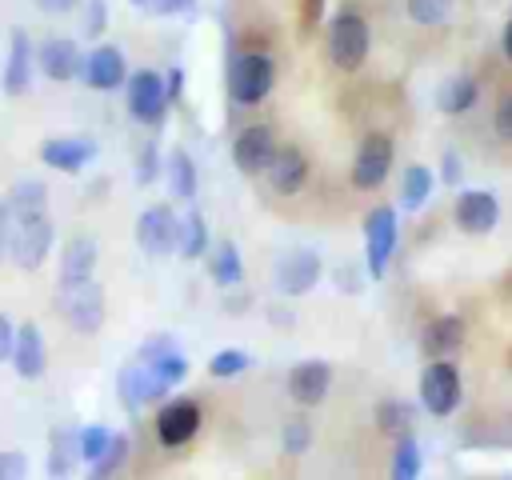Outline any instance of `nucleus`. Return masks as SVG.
Instances as JSON below:
<instances>
[{
	"label": "nucleus",
	"instance_id": "47",
	"mask_svg": "<svg viewBox=\"0 0 512 480\" xmlns=\"http://www.w3.org/2000/svg\"><path fill=\"white\" fill-rule=\"evenodd\" d=\"M36 8L48 12V16H68V12L80 8V0H36Z\"/></svg>",
	"mask_w": 512,
	"mask_h": 480
},
{
	"label": "nucleus",
	"instance_id": "38",
	"mask_svg": "<svg viewBox=\"0 0 512 480\" xmlns=\"http://www.w3.org/2000/svg\"><path fill=\"white\" fill-rule=\"evenodd\" d=\"M280 448H284L288 456H304V452L312 448V424H308L304 416H292V420L284 424V432H280Z\"/></svg>",
	"mask_w": 512,
	"mask_h": 480
},
{
	"label": "nucleus",
	"instance_id": "18",
	"mask_svg": "<svg viewBox=\"0 0 512 480\" xmlns=\"http://www.w3.org/2000/svg\"><path fill=\"white\" fill-rule=\"evenodd\" d=\"M96 152H100V144L92 136H48V140H40V160L52 172H64V176H80L96 160Z\"/></svg>",
	"mask_w": 512,
	"mask_h": 480
},
{
	"label": "nucleus",
	"instance_id": "4",
	"mask_svg": "<svg viewBox=\"0 0 512 480\" xmlns=\"http://www.w3.org/2000/svg\"><path fill=\"white\" fill-rule=\"evenodd\" d=\"M276 88V60L268 52H236L228 60V100L236 108H256Z\"/></svg>",
	"mask_w": 512,
	"mask_h": 480
},
{
	"label": "nucleus",
	"instance_id": "40",
	"mask_svg": "<svg viewBox=\"0 0 512 480\" xmlns=\"http://www.w3.org/2000/svg\"><path fill=\"white\" fill-rule=\"evenodd\" d=\"M0 480H28V456L20 448H0Z\"/></svg>",
	"mask_w": 512,
	"mask_h": 480
},
{
	"label": "nucleus",
	"instance_id": "37",
	"mask_svg": "<svg viewBox=\"0 0 512 480\" xmlns=\"http://www.w3.org/2000/svg\"><path fill=\"white\" fill-rule=\"evenodd\" d=\"M164 172V160H160V148H156V140H148L140 152H136V164H132V180L140 184V188H148L156 176Z\"/></svg>",
	"mask_w": 512,
	"mask_h": 480
},
{
	"label": "nucleus",
	"instance_id": "49",
	"mask_svg": "<svg viewBox=\"0 0 512 480\" xmlns=\"http://www.w3.org/2000/svg\"><path fill=\"white\" fill-rule=\"evenodd\" d=\"M500 48H504V56L512 60V20L504 24V32H500Z\"/></svg>",
	"mask_w": 512,
	"mask_h": 480
},
{
	"label": "nucleus",
	"instance_id": "45",
	"mask_svg": "<svg viewBox=\"0 0 512 480\" xmlns=\"http://www.w3.org/2000/svg\"><path fill=\"white\" fill-rule=\"evenodd\" d=\"M324 4H328V0H300V24H304V28L320 24V16H324Z\"/></svg>",
	"mask_w": 512,
	"mask_h": 480
},
{
	"label": "nucleus",
	"instance_id": "31",
	"mask_svg": "<svg viewBox=\"0 0 512 480\" xmlns=\"http://www.w3.org/2000/svg\"><path fill=\"white\" fill-rule=\"evenodd\" d=\"M128 452H132V440H128L124 432H112V444L100 452V460H92V464H88L84 480H112V476L128 464Z\"/></svg>",
	"mask_w": 512,
	"mask_h": 480
},
{
	"label": "nucleus",
	"instance_id": "28",
	"mask_svg": "<svg viewBox=\"0 0 512 480\" xmlns=\"http://www.w3.org/2000/svg\"><path fill=\"white\" fill-rule=\"evenodd\" d=\"M432 188H436V172L424 168V164H408L400 172V208L404 212H420L432 200Z\"/></svg>",
	"mask_w": 512,
	"mask_h": 480
},
{
	"label": "nucleus",
	"instance_id": "44",
	"mask_svg": "<svg viewBox=\"0 0 512 480\" xmlns=\"http://www.w3.org/2000/svg\"><path fill=\"white\" fill-rule=\"evenodd\" d=\"M196 8V0H152L148 4V12H156V16H188Z\"/></svg>",
	"mask_w": 512,
	"mask_h": 480
},
{
	"label": "nucleus",
	"instance_id": "19",
	"mask_svg": "<svg viewBox=\"0 0 512 480\" xmlns=\"http://www.w3.org/2000/svg\"><path fill=\"white\" fill-rule=\"evenodd\" d=\"M288 396L300 404V408H316V404H324V396H328V388H332V364L328 360H296L292 368H288Z\"/></svg>",
	"mask_w": 512,
	"mask_h": 480
},
{
	"label": "nucleus",
	"instance_id": "35",
	"mask_svg": "<svg viewBox=\"0 0 512 480\" xmlns=\"http://www.w3.org/2000/svg\"><path fill=\"white\" fill-rule=\"evenodd\" d=\"M4 204H8V208H48V184L24 176V180H16V184L8 188Z\"/></svg>",
	"mask_w": 512,
	"mask_h": 480
},
{
	"label": "nucleus",
	"instance_id": "7",
	"mask_svg": "<svg viewBox=\"0 0 512 480\" xmlns=\"http://www.w3.org/2000/svg\"><path fill=\"white\" fill-rule=\"evenodd\" d=\"M416 392H420V408H424L428 416H436V420L452 416V412L460 408V400H464L460 368H456L452 360H428L424 372H420Z\"/></svg>",
	"mask_w": 512,
	"mask_h": 480
},
{
	"label": "nucleus",
	"instance_id": "2",
	"mask_svg": "<svg viewBox=\"0 0 512 480\" xmlns=\"http://www.w3.org/2000/svg\"><path fill=\"white\" fill-rule=\"evenodd\" d=\"M52 240H56V224H52L48 208H8V224H4V260L8 264H16L20 272H40L48 264Z\"/></svg>",
	"mask_w": 512,
	"mask_h": 480
},
{
	"label": "nucleus",
	"instance_id": "43",
	"mask_svg": "<svg viewBox=\"0 0 512 480\" xmlns=\"http://www.w3.org/2000/svg\"><path fill=\"white\" fill-rule=\"evenodd\" d=\"M164 96H168V108L184 100V68H180V64L168 68V76H164Z\"/></svg>",
	"mask_w": 512,
	"mask_h": 480
},
{
	"label": "nucleus",
	"instance_id": "30",
	"mask_svg": "<svg viewBox=\"0 0 512 480\" xmlns=\"http://www.w3.org/2000/svg\"><path fill=\"white\" fill-rule=\"evenodd\" d=\"M176 252L184 260H200L208 252V220L200 208H188L180 216V232H176Z\"/></svg>",
	"mask_w": 512,
	"mask_h": 480
},
{
	"label": "nucleus",
	"instance_id": "39",
	"mask_svg": "<svg viewBox=\"0 0 512 480\" xmlns=\"http://www.w3.org/2000/svg\"><path fill=\"white\" fill-rule=\"evenodd\" d=\"M80 36L88 40H100L108 32V4L104 0H80Z\"/></svg>",
	"mask_w": 512,
	"mask_h": 480
},
{
	"label": "nucleus",
	"instance_id": "21",
	"mask_svg": "<svg viewBox=\"0 0 512 480\" xmlns=\"http://www.w3.org/2000/svg\"><path fill=\"white\" fill-rule=\"evenodd\" d=\"M264 180H268V188L276 196H296L304 188V180H308V156L296 144H280L276 156L264 168Z\"/></svg>",
	"mask_w": 512,
	"mask_h": 480
},
{
	"label": "nucleus",
	"instance_id": "27",
	"mask_svg": "<svg viewBox=\"0 0 512 480\" xmlns=\"http://www.w3.org/2000/svg\"><path fill=\"white\" fill-rule=\"evenodd\" d=\"M164 176H168V192L176 200H192L196 188H200V176H196V160L188 156V148H172L164 156Z\"/></svg>",
	"mask_w": 512,
	"mask_h": 480
},
{
	"label": "nucleus",
	"instance_id": "24",
	"mask_svg": "<svg viewBox=\"0 0 512 480\" xmlns=\"http://www.w3.org/2000/svg\"><path fill=\"white\" fill-rule=\"evenodd\" d=\"M96 256H100L96 240L88 232H72L60 248V280H92Z\"/></svg>",
	"mask_w": 512,
	"mask_h": 480
},
{
	"label": "nucleus",
	"instance_id": "13",
	"mask_svg": "<svg viewBox=\"0 0 512 480\" xmlns=\"http://www.w3.org/2000/svg\"><path fill=\"white\" fill-rule=\"evenodd\" d=\"M452 224L464 236H488L500 224V200L488 188H464L452 200Z\"/></svg>",
	"mask_w": 512,
	"mask_h": 480
},
{
	"label": "nucleus",
	"instance_id": "46",
	"mask_svg": "<svg viewBox=\"0 0 512 480\" xmlns=\"http://www.w3.org/2000/svg\"><path fill=\"white\" fill-rule=\"evenodd\" d=\"M12 336H16V324L0 312V364H8V356H12Z\"/></svg>",
	"mask_w": 512,
	"mask_h": 480
},
{
	"label": "nucleus",
	"instance_id": "33",
	"mask_svg": "<svg viewBox=\"0 0 512 480\" xmlns=\"http://www.w3.org/2000/svg\"><path fill=\"white\" fill-rule=\"evenodd\" d=\"M452 8H456V0H404L408 20L420 28H440L452 16Z\"/></svg>",
	"mask_w": 512,
	"mask_h": 480
},
{
	"label": "nucleus",
	"instance_id": "32",
	"mask_svg": "<svg viewBox=\"0 0 512 480\" xmlns=\"http://www.w3.org/2000/svg\"><path fill=\"white\" fill-rule=\"evenodd\" d=\"M420 468H424V452L416 444V436H400L396 440V452H392V464H388V480H420Z\"/></svg>",
	"mask_w": 512,
	"mask_h": 480
},
{
	"label": "nucleus",
	"instance_id": "36",
	"mask_svg": "<svg viewBox=\"0 0 512 480\" xmlns=\"http://www.w3.org/2000/svg\"><path fill=\"white\" fill-rule=\"evenodd\" d=\"M248 364H252V356H248L244 348H220V352L208 360V376H212V380H232V376L248 372Z\"/></svg>",
	"mask_w": 512,
	"mask_h": 480
},
{
	"label": "nucleus",
	"instance_id": "9",
	"mask_svg": "<svg viewBox=\"0 0 512 480\" xmlns=\"http://www.w3.org/2000/svg\"><path fill=\"white\" fill-rule=\"evenodd\" d=\"M392 160H396V144L388 132H364L360 144H356V156H352V168H348V180L352 188L368 192V188H380L392 172Z\"/></svg>",
	"mask_w": 512,
	"mask_h": 480
},
{
	"label": "nucleus",
	"instance_id": "29",
	"mask_svg": "<svg viewBox=\"0 0 512 480\" xmlns=\"http://www.w3.org/2000/svg\"><path fill=\"white\" fill-rule=\"evenodd\" d=\"M412 404L408 400H396V396H384V400H376V408H372V420H376V432H384V436H392V440H400V436H408L412 432Z\"/></svg>",
	"mask_w": 512,
	"mask_h": 480
},
{
	"label": "nucleus",
	"instance_id": "14",
	"mask_svg": "<svg viewBox=\"0 0 512 480\" xmlns=\"http://www.w3.org/2000/svg\"><path fill=\"white\" fill-rule=\"evenodd\" d=\"M200 404L192 396H176V400H164L156 408V440L164 448H184L196 432H200Z\"/></svg>",
	"mask_w": 512,
	"mask_h": 480
},
{
	"label": "nucleus",
	"instance_id": "10",
	"mask_svg": "<svg viewBox=\"0 0 512 480\" xmlns=\"http://www.w3.org/2000/svg\"><path fill=\"white\" fill-rule=\"evenodd\" d=\"M320 276H324V260H320L316 248H292V252H284V256L276 260V272H272L276 292L288 296V300L308 296V292L320 284Z\"/></svg>",
	"mask_w": 512,
	"mask_h": 480
},
{
	"label": "nucleus",
	"instance_id": "5",
	"mask_svg": "<svg viewBox=\"0 0 512 480\" xmlns=\"http://www.w3.org/2000/svg\"><path fill=\"white\" fill-rule=\"evenodd\" d=\"M368 48H372V28L360 12L344 8L328 20V60L340 72H356L368 60Z\"/></svg>",
	"mask_w": 512,
	"mask_h": 480
},
{
	"label": "nucleus",
	"instance_id": "16",
	"mask_svg": "<svg viewBox=\"0 0 512 480\" xmlns=\"http://www.w3.org/2000/svg\"><path fill=\"white\" fill-rule=\"evenodd\" d=\"M84 88L92 92H112V88H124L128 80V60L116 44H96L92 52H84V64H80V76H76Z\"/></svg>",
	"mask_w": 512,
	"mask_h": 480
},
{
	"label": "nucleus",
	"instance_id": "15",
	"mask_svg": "<svg viewBox=\"0 0 512 480\" xmlns=\"http://www.w3.org/2000/svg\"><path fill=\"white\" fill-rule=\"evenodd\" d=\"M32 60H36V72H40L44 80L68 84V80L80 76L84 52H80V44H76L72 36H48V40L36 44V56H32Z\"/></svg>",
	"mask_w": 512,
	"mask_h": 480
},
{
	"label": "nucleus",
	"instance_id": "6",
	"mask_svg": "<svg viewBox=\"0 0 512 480\" xmlns=\"http://www.w3.org/2000/svg\"><path fill=\"white\" fill-rule=\"evenodd\" d=\"M396 244H400L396 208L392 204L368 208V216H364V272H368V280H384Z\"/></svg>",
	"mask_w": 512,
	"mask_h": 480
},
{
	"label": "nucleus",
	"instance_id": "23",
	"mask_svg": "<svg viewBox=\"0 0 512 480\" xmlns=\"http://www.w3.org/2000/svg\"><path fill=\"white\" fill-rule=\"evenodd\" d=\"M476 104H480V84H476L472 72H452L448 80H440V88H436V108H440L444 116H464V112H472Z\"/></svg>",
	"mask_w": 512,
	"mask_h": 480
},
{
	"label": "nucleus",
	"instance_id": "3",
	"mask_svg": "<svg viewBox=\"0 0 512 480\" xmlns=\"http://www.w3.org/2000/svg\"><path fill=\"white\" fill-rule=\"evenodd\" d=\"M56 312L72 332L96 336L104 328V316H108L104 288L96 284V276L92 280H60L56 284Z\"/></svg>",
	"mask_w": 512,
	"mask_h": 480
},
{
	"label": "nucleus",
	"instance_id": "12",
	"mask_svg": "<svg viewBox=\"0 0 512 480\" xmlns=\"http://www.w3.org/2000/svg\"><path fill=\"white\" fill-rule=\"evenodd\" d=\"M276 132L272 124H248L232 136V168L240 176H264L268 160L276 156Z\"/></svg>",
	"mask_w": 512,
	"mask_h": 480
},
{
	"label": "nucleus",
	"instance_id": "34",
	"mask_svg": "<svg viewBox=\"0 0 512 480\" xmlns=\"http://www.w3.org/2000/svg\"><path fill=\"white\" fill-rule=\"evenodd\" d=\"M112 432L116 428H108V424H84V428H76V448H80V464L84 468L92 460H100V452L112 444Z\"/></svg>",
	"mask_w": 512,
	"mask_h": 480
},
{
	"label": "nucleus",
	"instance_id": "22",
	"mask_svg": "<svg viewBox=\"0 0 512 480\" xmlns=\"http://www.w3.org/2000/svg\"><path fill=\"white\" fill-rule=\"evenodd\" d=\"M464 336H468L464 316H456V312L432 316V320L424 324V332H420V352H424L428 360H448L452 352H460Z\"/></svg>",
	"mask_w": 512,
	"mask_h": 480
},
{
	"label": "nucleus",
	"instance_id": "20",
	"mask_svg": "<svg viewBox=\"0 0 512 480\" xmlns=\"http://www.w3.org/2000/svg\"><path fill=\"white\" fill-rule=\"evenodd\" d=\"M8 364H12V372H16L20 380H40V376H44V368H48V344H44V336H40V324H32V320L16 324Z\"/></svg>",
	"mask_w": 512,
	"mask_h": 480
},
{
	"label": "nucleus",
	"instance_id": "51",
	"mask_svg": "<svg viewBox=\"0 0 512 480\" xmlns=\"http://www.w3.org/2000/svg\"><path fill=\"white\" fill-rule=\"evenodd\" d=\"M132 4H136V8H148V4H152V0H132Z\"/></svg>",
	"mask_w": 512,
	"mask_h": 480
},
{
	"label": "nucleus",
	"instance_id": "17",
	"mask_svg": "<svg viewBox=\"0 0 512 480\" xmlns=\"http://www.w3.org/2000/svg\"><path fill=\"white\" fill-rule=\"evenodd\" d=\"M36 44L28 36V28H12L8 32V56H4V72H0V88L4 96H24L32 88V72H36Z\"/></svg>",
	"mask_w": 512,
	"mask_h": 480
},
{
	"label": "nucleus",
	"instance_id": "42",
	"mask_svg": "<svg viewBox=\"0 0 512 480\" xmlns=\"http://www.w3.org/2000/svg\"><path fill=\"white\" fill-rule=\"evenodd\" d=\"M436 180H440V184H452V188L460 184V152H456V148H448V152L440 156V176H436Z\"/></svg>",
	"mask_w": 512,
	"mask_h": 480
},
{
	"label": "nucleus",
	"instance_id": "41",
	"mask_svg": "<svg viewBox=\"0 0 512 480\" xmlns=\"http://www.w3.org/2000/svg\"><path fill=\"white\" fill-rule=\"evenodd\" d=\"M492 128H496L500 140L512 144V92H504V96L496 100V108H492Z\"/></svg>",
	"mask_w": 512,
	"mask_h": 480
},
{
	"label": "nucleus",
	"instance_id": "26",
	"mask_svg": "<svg viewBox=\"0 0 512 480\" xmlns=\"http://www.w3.org/2000/svg\"><path fill=\"white\" fill-rule=\"evenodd\" d=\"M208 276L216 288H228V292L244 284V260H240L236 240H216L208 248Z\"/></svg>",
	"mask_w": 512,
	"mask_h": 480
},
{
	"label": "nucleus",
	"instance_id": "8",
	"mask_svg": "<svg viewBox=\"0 0 512 480\" xmlns=\"http://www.w3.org/2000/svg\"><path fill=\"white\" fill-rule=\"evenodd\" d=\"M124 104L128 116L144 128H160L168 116V96H164V72L156 68H136L124 80Z\"/></svg>",
	"mask_w": 512,
	"mask_h": 480
},
{
	"label": "nucleus",
	"instance_id": "25",
	"mask_svg": "<svg viewBox=\"0 0 512 480\" xmlns=\"http://www.w3.org/2000/svg\"><path fill=\"white\" fill-rule=\"evenodd\" d=\"M80 464V448H76V428H52L48 432V456H44V472L48 480H68Z\"/></svg>",
	"mask_w": 512,
	"mask_h": 480
},
{
	"label": "nucleus",
	"instance_id": "1",
	"mask_svg": "<svg viewBox=\"0 0 512 480\" xmlns=\"http://www.w3.org/2000/svg\"><path fill=\"white\" fill-rule=\"evenodd\" d=\"M184 376H188V356L180 352L176 336L156 332V336H148V340L136 348V356L120 368L116 392H120V400H124L128 412H140L144 404L168 400V392H172L176 384H184Z\"/></svg>",
	"mask_w": 512,
	"mask_h": 480
},
{
	"label": "nucleus",
	"instance_id": "50",
	"mask_svg": "<svg viewBox=\"0 0 512 480\" xmlns=\"http://www.w3.org/2000/svg\"><path fill=\"white\" fill-rule=\"evenodd\" d=\"M4 224H8V208H4V200H0V260H4Z\"/></svg>",
	"mask_w": 512,
	"mask_h": 480
},
{
	"label": "nucleus",
	"instance_id": "48",
	"mask_svg": "<svg viewBox=\"0 0 512 480\" xmlns=\"http://www.w3.org/2000/svg\"><path fill=\"white\" fill-rule=\"evenodd\" d=\"M248 304H252L248 296H228V300H224V308H228V312H244Z\"/></svg>",
	"mask_w": 512,
	"mask_h": 480
},
{
	"label": "nucleus",
	"instance_id": "11",
	"mask_svg": "<svg viewBox=\"0 0 512 480\" xmlns=\"http://www.w3.org/2000/svg\"><path fill=\"white\" fill-rule=\"evenodd\" d=\"M176 232H180V216L168 208V204H148L140 216H136V248L144 256H172L176 252Z\"/></svg>",
	"mask_w": 512,
	"mask_h": 480
}]
</instances>
